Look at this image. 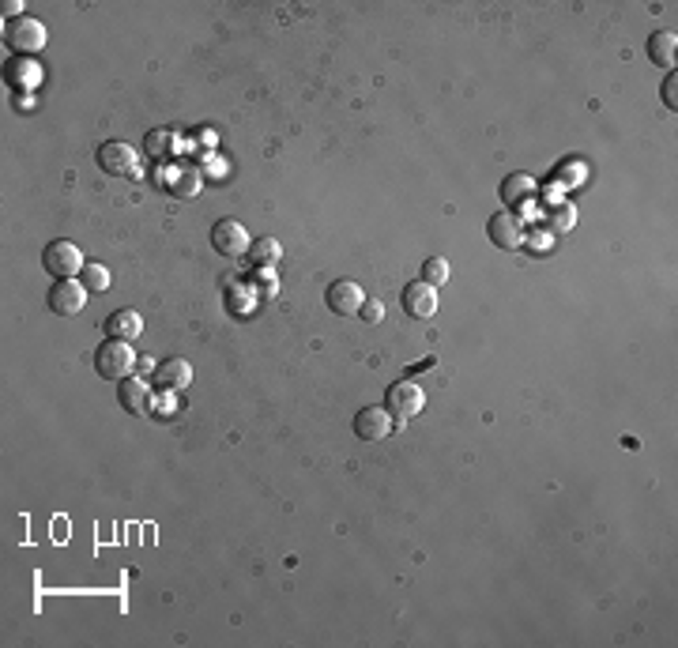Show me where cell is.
I'll list each match as a JSON object with an SVG mask.
<instances>
[{"label":"cell","mask_w":678,"mask_h":648,"mask_svg":"<svg viewBox=\"0 0 678 648\" xmlns=\"http://www.w3.org/2000/svg\"><path fill=\"white\" fill-rule=\"evenodd\" d=\"M95 369L106 381H129L132 369H136L132 344H125V339H106V344L99 347V355H95Z\"/></svg>","instance_id":"1"},{"label":"cell","mask_w":678,"mask_h":648,"mask_svg":"<svg viewBox=\"0 0 678 648\" xmlns=\"http://www.w3.org/2000/svg\"><path fill=\"white\" fill-rule=\"evenodd\" d=\"M42 268L53 275V280H76V275H83L87 260L79 253V245H72L69 238H57L42 250Z\"/></svg>","instance_id":"2"},{"label":"cell","mask_w":678,"mask_h":648,"mask_svg":"<svg viewBox=\"0 0 678 648\" xmlns=\"http://www.w3.org/2000/svg\"><path fill=\"white\" fill-rule=\"evenodd\" d=\"M46 38H49V35H46V23L30 19V16L8 19V23H5V42H8V49L19 53V57L42 53V49H46Z\"/></svg>","instance_id":"3"},{"label":"cell","mask_w":678,"mask_h":648,"mask_svg":"<svg viewBox=\"0 0 678 648\" xmlns=\"http://www.w3.org/2000/svg\"><path fill=\"white\" fill-rule=\"evenodd\" d=\"M385 408H388L392 419L408 422V419L422 415V408H426V392H422V385H415V381H396V385H388Z\"/></svg>","instance_id":"4"},{"label":"cell","mask_w":678,"mask_h":648,"mask_svg":"<svg viewBox=\"0 0 678 648\" xmlns=\"http://www.w3.org/2000/svg\"><path fill=\"white\" fill-rule=\"evenodd\" d=\"M486 234H490V241H494L498 250H505V253H516L520 245L528 241V230H524V223H520L516 211H498V215H490Z\"/></svg>","instance_id":"5"},{"label":"cell","mask_w":678,"mask_h":648,"mask_svg":"<svg viewBox=\"0 0 678 648\" xmlns=\"http://www.w3.org/2000/svg\"><path fill=\"white\" fill-rule=\"evenodd\" d=\"M99 166H102V174H110V177H136V174H140V155H136L129 143L110 140V143L99 147Z\"/></svg>","instance_id":"6"},{"label":"cell","mask_w":678,"mask_h":648,"mask_svg":"<svg viewBox=\"0 0 678 648\" xmlns=\"http://www.w3.org/2000/svg\"><path fill=\"white\" fill-rule=\"evenodd\" d=\"M211 245L219 250L223 257H230V260H238V257H245L249 253V230H245L238 219H219L211 227Z\"/></svg>","instance_id":"7"},{"label":"cell","mask_w":678,"mask_h":648,"mask_svg":"<svg viewBox=\"0 0 678 648\" xmlns=\"http://www.w3.org/2000/svg\"><path fill=\"white\" fill-rule=\"evenodd\" d=\"M87 287L79 283V280H57L53 287H49V310L57 313V317H76L83 305H87Z\"/></svg>","instance_id":"8"},{"label":"cell","mask_w":678,"mask_h":648,"mask_svg":"<svg viewBox=\"0 0 678 648\" xmlns=\"http://www.w3.org/2000/svg\"><path fill=\"white\" fill-rule=\"evenodd\" d=\"M392 422L396 419L388 415V408H362L355 415V434L362 441H385L392 434Z\"/></svg>","instance_id":"9"},{"label":"cell","mask_w":678,"mask_h":648,"mask_svg":"<svg viewBox=\"0 0 678 648\" xmlns=\"http://www.w3.org/2000/svg\"><path fill=\"white\" fill-rule=\"evenodd\" d=\"M404 310H408V317H415V321H429L438 313V287H429V283H408L404 287Z\"/></svg>","instance_id":"10"},{"label":"cell","mask_w":678,"mask_h":648,"mask_svg":"<svg viewBox=\"0 0 678 648\" xmlns=\"http://www.w3.org/2000/svg\"><path fill=\"white\" fill-rule=\"evenodd\" d=\"M362 302H365V294H362V287H358L355 280H335V283L328 287V310L339 313V317L358 313Z\"/></svg>","instance_id":"11"},{"label":"cell","mask_w":678,"mask_h":648,"mask_svg":"<svg viewBox=\"0 0 678 648\" xmlns=\"http://www.w3.org/2000/svg\"><path fill=\"white\" fill-rule=\"evenodd\" d=\"M117 399H121V408H125L129 415H147L151 404H155V392H151L147 381L129 377V381H121V385H117Z\"/></svg>","instance_id":"12"},{"label":"cell","mask_w":678,"mask_h":648,"mask_svg":"<svg viewBox=\"0 0 678 648\" xmlns=\"http://www.w3.org/2000/svg\"><path fill=\"white\" fill-rule=\"evenodd\" d=\"M200 170L196 166H170L166 174H163V189L170 193V197H177V200H185V197H196L200 193Z\"/></svg>","instance_id":"13"},{"label":"cell","mask_w":678,"mask_h":648,"mask_svg":"<svg viewBox=\"0 0 678 648\" xmlns=\"http://www.w3.org/2000/svg\"><path fill=\"white\" fill-rule=\"evenodd\" d=\"M189 381H193V366L185 362V358H166V362H159V369H155V385H159L163 392H181Z\"/></svg>","instance_id":"14"},{"label":"cell","mask_w":678,"mask_h":648,"mask_svg":"<svg viewBox=\"0 0 678 648\" xmlns=\"http://www.w3.org/2000/svg\"><path fill=\"white\" fill-rule=\"evenodd\" d=\"M106 332L110 339H125V344H132V339L143 332V317L136 310H117L106 317Z\"/></svg>","instance_id":"15"},{"label":"cell","mask_w":678,"mask_h":648,"mask_svg":"<svg viewBox=\"0 0 678 648\" xmlns=\"http://www.w3.org/2000/svg\"><path fill=\"white\" fill-rule=\"evenodd\" d=\"M535 197V181L528 174H509L502 181V204H509V211H516L520 204H528Z\"/></svg>","instance_id":"16"},{"label":"cell","mask_w":678,"mask_h":648,"mask_svg":"<svg viewBox=\"0 0 678 648\" xmlns=\"http://www.w3.org/2000/svg\"><path fill=\"white\" fill-rule=\"evenodd\" d=\"M674 49H678V35L674 30H656L649 38V57L660 69H674Z\"/></svg>","instance_id":"17"},{"label":"cell","mask_w":678,"mask_h":648,"mask_svg":"<svg viewBox=\"0 0 678 648\" xmlns=\"http://www.w3.org/2000/svg\"><path fill=\"white\" fill-rule=\"evenodd\" d=\"M5 76H8L16 87H38V83H42V69H38L30 57H16L12 65L5 69Z\"/></svg>","instance_id":"18"},{"label":"cell","mask_w":678,"mask_h":648,"mask_svg":"<svg viewBox=\"0 0 678 648\" xmlns=\"http://www.w3.org/2000/svg\"><path fill=\"white\" fill-rule=\"evenodd\" d=\"M280 257H283V250H280V241H275V238H257L249 245V260L257 268H275V264H280Z\"/></svg>","instance_id":"19"},{"label":"cell","mask_w":678,"mask_h":648,"mask_svg":"<svg viewBox=\"0 0 678 648\" xmlns=\"http://www.w3.org/2000/svg\"><path fill=\"white\" fill-rule=\"evenodd\" d=\"M143 151H147L151 159H170L174 151H177V136L174 133H147Z\"/></svg>","instance_id":"20"},{"label":"cell","mask_w":678,"mask_h":648,"mask_svg":"<svg viewBox=\"0 0 678 648\" xmlns=\"http://www.w3.org/2000/svg\"><path fill=\"white\" fill-rule=\"evenodd\" d=\"M449 260L445 257H429L426 264H422V283H429V287H441V283H449Z\"/></svg>","instance_id":"21"},{"label":"cell","mask_w":678,"mask_h":648,"mask_svg":"<svg viewBox=\"0 0 678 648\" xmlns=\"http://www.w3.org/2000/svg\"><path fill=\"white\" fill-rule=\"evenodd\" d=\"M83 287H87L90 294H95V291L102 294V291L110 287V268H106V264H87V268H83Z\"/></svg>","instance_id":"22"},{"label":"cell","mask_w":678,"mask_h":648,"mask_svg":"<svg viewBox=\"0 0 678 648\" xmlns=\"http://www.w3.org/2000/svg\"><path fill=\"white\" fill-rule=\"evenodd\" d=\"M573 223H577V207H573V204H558V207H550V227L558 230V234H566Z\"/></svg>","instance_id":"23"},{"label":"cell","mask_w":678,"mask_h":648,"mask_svg":"<svg viewBox=\"0 0 678 648\" xmlns=\"http://www.w3.org/2000/svg\"><path fill=\"white\" fill-rule=\"evenodd\" d=\"M358 313H362L365 324H381V321H385V302H381V298H365Z\"/></svg>","instance_id":"24"},{"label":"cell","mask_w":678,"mask_h":648,"mask_svg":"<svg viewBox=\"0 0 678 648\" xmlns=\"http://www.w3.org/2000/svg\"><path fill=\"white\" fill-rule=\"evenodd\" d=\"M584 177V166H577V163H569L566 170H562V185H577Z\"/></svg>","instance_id":"25"},{"label":"cell","mask_w":678,"mask_h":648,"mask_svg":"<svg viewBox=\"0 0 678 648\" xmlns=\"http://www.w3.org/2000/svg\"><path fill=\"white\" fill-rule=\"evenodd\" d=\"M663 102H667V106H674V76H671V80H667V87H663Z\"/></svg>","instance_id":"26"}]
</instances>
